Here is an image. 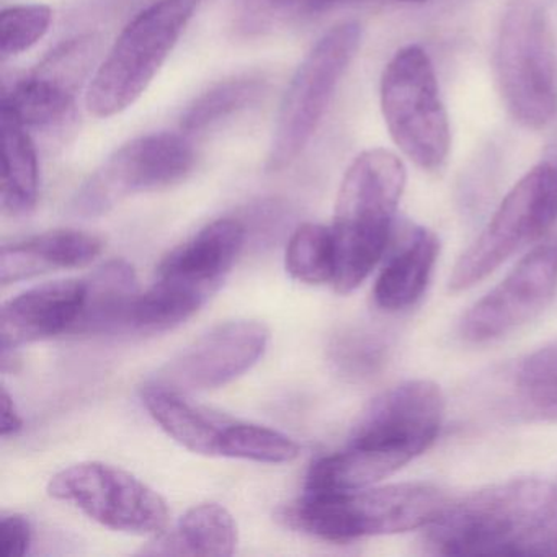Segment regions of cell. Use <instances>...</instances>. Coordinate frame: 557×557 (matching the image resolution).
<instances>
[{
	"instance_id": "cell-10",
	"label": "cell",
	"mask_w": 557,
	"mask_h": 557,
	"mask_svg": "<svg viewBox=\"0 0 557 557\" xmlns=\"http://www.w3.org/2000/svg\"><path fill=\"white\" fill-rule=\"evenodd\" d=\"M195 161L185 136L156 133L133 139L84 182L73 200L74 213L102 216L132 195L172 187L194 171Z\"/></svg>"
},
{
	"instance_id": "cell-25",
	"label": "cell",
	"mask_w": 557,
	"mask_h": 557,
	"mask_svg": "<svg viewBox=\"0 0 557 557\" xmlns=\"http://www.w3.org/2000/svg\"><path fill=\"white\" fill-rule=\"evenodd\" d=\"M286 272L306 285L334 283L335 246L331 227L302 224L286 247Z\"/></svg>"
},
{
	"instance_id": "cell-33",
	"label": "cell",
	"mask_w": 557,
	"mask_h": 557,
	"mask_svg": "<svg viewBox=\"0 0 557 557\" xmlns=\"http://www.w3.org/2000/svg\"><path fill=\"white\" fill-rule=\"evenodd\" d=\"M399 2H413V4H422V2H426V0H399Z\"/></svg>"
},
{
	"instance_id": "cell-17",
	"label": "cell",
	"mask_w": 557,
	"mask_h": 557,
	"mask_svg": "<svg viewBox=\"0 0 557 557\" xmlns=\"http://www.w3.org/2000/svg\"><path fill=\"white\" fill-rule=\"evenodd\" d=\"M438 253L440 240L433 231L409 227L374 283L377 308L397 312L416 305L429 286Z\"/></svg>"
},
{
	"instance_id": "cell-3",
	"label": "cell",
	"mask_w": 557,
	"mask_h": 557,
	"mask_svg": "<svg viewBox=\"0 0 557 557\" xmlns=\"http://www.w3.org/2000/svg\"><path fill=\"white\" fill-rule=\"evenodd\" d=\"M406 168L394 152H361L345 172L335 201V292H355L383 259L406 188Z\"/></svg>"
},
{
	"instance_id": "cell-34",
	"label": "cell",
	"mask_w": 557,
	"mask_h": 557,
	"mask_svg": "<svg viewBox=\"0 0 557 557\" xmlns=\"http://www.w3.org/2000/svg\"><path fill=\"white\" fill-rule=\"evenodd\" d=\"M556 491H557V485H556Z\"/></svg>"
},
{
	"instance_id": "cell-12",
	"label": "cell",
	"mask_w": 557,
	"mask_h": 557,
	"mask_svg": "<svg viewBox=\"0 0 557 557\" xmlns=\"http://www.w3.org/2000/svg\"><path fill=\"white\" fill-rule=\"evenodd\" d=\"M557 293V243L534 247L517 267L479 299L459 331L471 344L497 341L536 319Z\"/></svg>"
},
{
	"instance_id": "cell-27",
	"label": "cell",
	"mask_w": 557,
	"mask_h": 557,
	"mask_svg": "<svg viewBox=\"0 0 557 557\" xmlns=\"http://www.w3.org/2000/svg\"><path fill=\"white\" fill-rule=\"evenodd\" d=\"M262 84L256 79H233L218 84L208 92L201 94L182 116V132H203L208 126L233 115L237 110L257 99Z\"/></svg>"
},
{
	"instance_id": "cell-7",
	"label": "cell",
	"mask_w": 557,
	"mask_h": 557,
	"mask_svg": "<svg viewBox=\"0 0 557 557\" xmlns=\"http://www.w3.org/2000/svg\"><path fill=\"white\" fill-rule=\"evenodd\" d=\"M381 110L397 148L423 171L445 164L451 146L448 115L429 54L400 48L381 77Z\"/></svg>"
},
{
	"instance_id": "cell-28",
	"label": "cell",
	"mask_w": 557,
	"mask_h": 557,
	"mask_svg": "<svg viewBox=\"0 0 557 557\" xmlns=\"http://www.w3.org/2000/svg\"><path fill=\"white\" fill-rule=\"evenodd\" d=\"M389 354L383 335L368 329L342 332L331 345L332 363L348 380L363 381L380 373Z\"/></svg>"
},
{
	"instance_id": "cell-6",
	"label": "cell",
	"mask_w": 557,
	"mask_h": 557,
	"mask_svg": "<svg viewBox=\"0 0 557 557\" xmlns=\"http://www.w3.org/2000/svg\"><path fill=\"white\" fill-rule=\"evenodd\" d=\"M200 2L156 0L126 25L87 89L86 107L94 116L119 115L146 92Z\"/></svg>"
},
{
	"instance_id": "cell-18",
	"label": "cell",
	"mask_w": 557,
	"mask_h": 557,
	"mask_svg": "<svg viewBox=\"0 0 557 557\" xmlns=\"http://www.w3.org/2000/svg\"><path fill=\"white\" fill-rule=\"evenodd\" d=\"M143 404L178 445L197 455L223 458L224 440L233 419L195 406L178 391L156 383L146 384Z\"/></svg>"
},
{
	"instance_id": "cell-31",
	"label": "cell",
	"mask_w": 557,
	"mask_h": 557,
	"mask_svg": "<svg viewBox=\"0 0 557 557\" xmlns=\"http://www.w3.org/2000/svg\"><path fill=\"white\" fill-rule=\"evenodd\" d=\"M24 429V420L8 389H2V436L15 435Z\"/></svg>"
},
{
	"instance_id": "cell-15",
	"label": "cell",
	"mask_w": 557,
	"mask_h": 557,
	"mask_svg": "<svg viewBox=\"0 0 557 557\" xmlns=\"http://www.w3.org/2000/svg\"><path fill=\"white\" fill-rule=\"evenodd\" d=\"M246 234V226L240 221L231 218L213 221L165 256L158 276L213 296L236 263Z\"/></svg>"
},
{
	"instance_id": "cell-30",
	"label": "cell",
	"mask_w": 557,
	"mask_h": 557,
	"mask_svg": "<svg viewBox=\"0 0 557 557\" xmlns=\"http://www.w3.org/2000/svg\"><path fill=\"white\" fill-rule=\"evenodd\" d=\"M30 546V521L22 515H4L0 520V556L24 557Z\"/></svg>"
},
{
	"instance_id": "cell-16",
	"label": "cell",
	"mask_w": 557,
	"mask_h": 557,
	"mask_svg": "<svg viewBox=\"0 0 557 557\" xmlns=\"http://www.w3.org/2000/svg\"><path fill=\"white\" fill-rule=\"evenodd\" d=\"M103 240L76 230H54L21 243L5 244L0 253L4 285L57 270L89 265L102 253Z\"/></svg>"
},
{
	"instance_id": "cell-22",
	"label": "cell",
	"mask_w": 557,
	"mask_h": 557,
	"mask_svg": "<svg viewBox=\"0 0 557 557\" xmlns=\"http://www.w3.org/2000/svg\"><path fill=\"white\" fill-rule=\"evenodd\" d=\"M73 81L40 70L12 86L2 99V110L24 126H54L67 120L74 109Z\"/></svg>"
},
{
	"instance_id": "cell-20",
	"label": "cell",
	"mask_w": 557,
	"mask_h": 557,
	"mask_svg": "<svg viewBox=\"0 0 557 557\" xmlns=\"http://www.w3.org/2000/svg\"><path fill=\"white\" fill-rule=\"evenodd\" d=\"M237 524L223 505L207 502L185 511L174 530L162 531L143 554L227 557L236 553Z\"/></svg>"
},
{
	"instance_id": "cell-1",
	"label": "cell",
	"mask_w": 557,
	"mask_h": 557,
	"mask_svg": "<svg viewBox=\"0 0 557 557\" xmlns=\"http://www.w3.org/2000/svg\"><path fill=\"white\" fill-rule=\"evenodd\" d=\"M445 397L432 381L397 384L358 419L345 448L309 469L306 492L370 487L430 448L442 429Z\"/></svg>"
},
{
	"instance_id": "cell-13",
	"label": "cell",
	"mask_w": 557,
	"mask_h": 557,
	"mask_svg": "<svg viewBox=\"0 0 557 557\" xmlns=\"http://www.w3.org/2000/svg\"><path fill=\"white\" fill-rule=\"evenodd\" d=\"M269 341L262 322H224L169 360L151 383L182 394L218 389L247 373L263 357Z\"/></svg>"
},
{
	"instance_id": "cell-5",
	"label": "cell",
	"mask_w": 557,
	"mask_h": 557,
	"mask_svg": "<svg viewBox=\"0 0 557 557\" xmlns=\"http://www.w3.org/2000/svg\"><path fill=\"white\" fill-rule=\"evenodd\" d=\"M495 74L510 115L541 129L557 113V50L546 0H510L497 44Z\"/></svg>"
},
{
	"instance_id": "cell-9",
	"label": "cell",
	"mask_w": 557,
	"mask_h": 557,
	"mask_svg": "<svg viewBox=\"0 0 557 557\" xmlns=\"http://www.w3.org/2000/svg\"><path fill=\"white\" fill-rule=\"evenodd\" d=\"M361 41V27L348 21L332 27L306 54L283 97L270 148L273 171L292 164L311 141L338 83Z\"/></svg>"
},
{
	"instance_id": "cell-14",
	"label": "cell",
	"mask_w": 557,
	"mask_h": 557,
	"mask_svg": "<svg viewBox=\"0 0 557 557\" xmlns=\"http://www.w3.org/2000/svg\"><path fill=\"white\" fill-rule=\"evenodd\" d=\"M84 295V280H60L35 286L5 302L0 312L2 351L73 334L83 311Z\"/></svg>"
},
{
	"instance_id": "cell-21",
	"label": "cell",
	"mask_w": 557,
	"mask_h": 557,
	"mask_svg": "<svg viewBox=\"0 0 557 557\" xmlns=\"http://www.w3.org/2000/svg\"><path fill=\"white\" fill-rule=\"evenodd\" d=\"M15 116L2 110V181L0 200L5 213L25 216L37 207L40 190L37 151L34 141Z\"/></svg>"
},
{
	"instance_id": "cell-32",
	"label": "cell",
	"mask_w": 557,
	"mask_h": 557,
	"mask_svg": "<svg viewBox=\"0 0 557 557\" xmlns=\"http://www.w3.org/2000/svg\"><path fill=\"white\" fill-rule=\"evenodd\" d=\"M270 4L293 11L318 12L334 4L335 0H269Z\"/></svg>"
},
{
	"instance_id": "cell-26",
	"label": "cell",
	"mask_w": 557,
	"mask_h": 557,
	"mask_svg": "<svg viewBox=\"0 0 557 557\" xmlns=\"http://www.w3.org/2000/svg\"><path fill=\"white\" fill-rule=\"evenodd\" d=\"M301 448L295 440L278 430L257 423L234 420L224 440V458L283 465L298 458Z\"/></svg>"
},
{
	"instance_id": "cell-11",
	"label": "cell",
	"mask_w": 557,
	"mask_h": 557,
	"mask_svg": "<svg viewBox=\"0 0 557 557\" xmlns=\"http://www.w3.org/2000/svg\"><path fill=\"white\" fill-rule=\"evenodd\" d=\"M48 494L67 502L110 530L159 534L169 523L168 502L132 472L107 462H79L51 478Z\"/></svg>"
},
{
	"instance_id": "cell-23",
	"label": "cell",
	"mask_w": 557,
	"mask_h": 557,
	"mask_svg": "<svg viewBox=\"0 0 557 557\" xmlns=\"http://www.w3.org/2000/svg\"><path fill=\"white\" fill-rule=\"evenodd\" d=\"M211 296L184 283L159 278L136 299L129 331L161 334L197 314Z\"/></svg>"
},
{
	"instance_id": "cell-8",
	"label": "cell",
	"mask_w": 557,
	"mask_h": 557,
	"mask_svg": "<svg viewBox=\"0 0 557 557\" xmlns=\"http://www.w3.org/2000/svg\"><path fill=\"white\" fill-rule=\"evenodd\" d=\"M557 221V168L543 162L508 191L481 236L459 257L449 276L453 293L472 288L505 260L537 243Z\"/></svg>"
},
{
	"instance_id": "cell-19",
	"label": "cell",
	"mask_w": 557,
	"mask_h": 557,
	"mask_svg": "<svg viewBox=\"0 0 557 557\" xmlns=\"http://www.w3.org/2000/svg\"><path fill=\"white\" fill-rule=\"evenodd\" d=\"M83 311L73 334H112L129 329L139 292L135 269L125 260H110L86 280Z\"/></svg>"
},
{
	"instance_id": "cell-4",
	"label": "cell",
	"mask_w": 557,
	"mask_h": 557,
	"mask_svg": "<svg viewBox=\"0 0 557 557\" xmlns=\"http://www.w3.org/2000/svg\"><path fill=\"white\" fill-rule=\"evenodd\" d=\"M448 504L429 482H403L338 492H306L283 520L296 530L331 543L406 533L426 528Z\"/></svg>"
},
{
	"instance_id": "cell-24",
	"label": "cell",
	"mask_w": 557,
	"mask_h": 557,
	"mask_svg": "<svg viewBox=\"0 0 557 557\" xmlns=\"http://www.w3.org/2000/svg\"><path fill=\"white\" fill-rule=\"evenodd\" d=\"M515 394L524 413L557 422V342L537 348L521 361Z\"/></svg>"
},
{
	"instance_id": "cell-29",
	"label": "cell",
	"mask_w": 557,
	"mask_h": 557,
	"mask_svg": "<svg viewBox=\"0 0 557 557\" xmlns=\"http://www.w3.org/2000/svg\"><path fill=\"white\" fill-rule=\"evenodd\" d=\"M53 12L41 4L15 5L0 17V53L2 60L30 50L48 34Z\"/></svg>"
},
{
	"instance_id": "cell-2",
	"label": "cell",
	"mask_w": 557,
	"mask_h": 557,
	"mask_svg": "<svg viewBox=\"0 0 557 557\" xmlns=\"http://www.w3.org/2000/svg\"><path fill=\"white\" fill-rule=\"evenodd\" d=\"M425 543L445 556H556V485L541 479H510L448 500L426 527Z\"/></svg>"
}]
</instances>
